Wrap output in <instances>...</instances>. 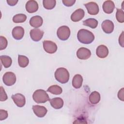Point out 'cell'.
Instances as JSON below:
<instances>
[{"label": "cell", "mask_w": 124, "mask_h": 124, "mask_svg": "<svg viewBox=\"0 0 124 124\" xmlns=\"http://www.w3.org/2000/svg\"><path fill=\"white\" fill-rule=\"evenodd\" d=\"M57 35L60 40L62 41L66 40L70 35V30L66 26H61L57 30Z\"/></svg>", "instance_id": "277c9868"}, {"label": "cell", "mask_w": 124, "mask_h": 124, "mask_svg": "<svg viewBox=\"0 0 124 124\" xmlns=\"http://www.w3.org/2000/svg\"><path fill=\"white\" fill-rule=\"evenodd\" d=\"M51 106L55 109H60L63 106V101L60 97H55L49 100Z\"/></svg>", "instance_id": "d6986e66"}, {"label": "cell", "mask_w": 124, "mask_h": 124, "mask_svg": "<svg viewBox=\"0 0 124 124\" xmlns=\"http://www.w3.org/2000/svg\"><path fill=\"white\" fill-rule=\"evenodd\" d=\"M47 91L52 94L59 95L62 93V90L60 86L57 85H53L50 86L47 90Z\"/></svg>", "instance_id": "cb8c5ba5"}, {"label": "cell", "mask_w": 124, "mask_h": 124, "mask_svg": "<svg viewBox=\"0 0 124 124\" xmlns=\"http://www.w3.org/2000/svg\"><path fill=\"white\" fill-rule=\"evenodd\" d=\"M96 55L100 58H105L108 54V47L103 45L99 46L96 50Z\"/></svg>", "instance_id": "5bb4252c"}, {"label": "cell", "mask_w": 124, "mask_h": 124, "mask_svg": "<svg viewBox=\"0 0 124 124\" xmlns=\"http://www.w3.org/2000/svg\"><path fill=\"white\" fill-rule=\"evenodd\" d=\"M1 63L5 68L9 67L12 63V60L11 57L6 55H2L0 57Z\"/></svg>", "instance_id": "603a6c76"}, {"label": "cell", "mask_w": 124, "mask_h": 124, "mask_svg": "<svg viewBox=\"0 0 124 124\" xmlns=\"http://www.w3.org/2000/svg\"><path fill=\"white\" fill-rule=\"evenodd\" d=\"M123 34H124V32L123 31L122 34H121V35L119 37V44L122 46L124 47V37H123Z\"/></svg>", "instance_id": "836d02e7"}, {"label": "cell", "mask_w": 124, "mask_h": 124, "mask_svg": "<svg viewBox=\"0 0 124 124\" xmlns=\"http://www.w3.org/2000/svg\"><path fill=\"white\" fill-rule=\"evenodd\" d=\"M30 34L32 40L37 42L40 41L43 37L44 31L39 29H33L31 30Z\"/></svg>", "instance_id": "30bf717a"}, {"label": "cell", "mask_w": 124, "mask_h": 124, "mask_svg": "<svg viewBox=\"0 0 124 124\" xmlns=\"http://www.w3.org/2000/svg\"><path fill=\"white\" fill-rule=\"evenodd\" d=\"M84 5L88 11V13L90 15H96L98 13L99 9L98 4L96 3L91 1L85 4Z\"/></svg>", "instance_id": "52a82bcc"}, {"label": "cell", "mask_w": 124, "mask_h": 124, "mask_svg": "<svg viewBox=\"0 0 124 124\" xmlns=\"http://www.w3.org/2000/svg\"><path fill=\"white\" fill-rule=\"evenodd\" d=\"M3 83L7 86H10L14 85L16 81V76L12 72H6L2 78Z\"/></svg>", "instance_id": "5b68a950"}, {"label": "cell", "mask_w": 124, "mask_h": 124, "mask_svg": "<svg viewBox=\"0 0 124 124\" xmlns=\"http://www.w3.org/2000/svg\"><path fill=\"white\" fill-rule=\"evenodd\" d=\"M124 88H122L118 92V98L121 100L122 101H124Z\"/></svg>", "instance_id": "d6a6232c"}, {"label": "cell", "mask_w": 124, "mask_h": 124, "mask_svg": "<svg viewBox=\"0 0 124 124\" xmlns=\"http://www.w3.org/2000/svg\"><path fill=\"white\" fill-rule=\"evenodd\" d=\"M27 19V16L23 14H18L14 16L13 18V21L14 22L18 23H23L26 21Z\"/></svg>", "instance_id": "484cf974"}, {"label": "cell", "mask_w": 124, "mask_h": 124, "mask_svg": "<svg viewBox=\"0 0 124 124\" xmlns=\"http://www.w3.org/2000/svg\"><path fill=\"white\" fill-rule=\"evenodd\" d=\"M32 98L37 103H44L49 100L48 94L42 89L36 90L32 95Z\"/></svg>", "instance_id": "3957f363"}, {"label": "cell", "mask_w": 124, "mask_h": 124, "mask_svg": "<svg viewBox=\"0 0 124 124\" xmlns=\"http://www.w3.org/2000/svg\"><path fill=\"white\" fill-rule=\"evenodd\" d=\"M56 3L55 0H44L43 1L44 7L48 10L53 9L56 5Z\"/></svg>", "instance_id": "4316f807"}, {"label": "cell", "mask_w": 124, "mask_h": 124, "mask_svg": "<svg viewBox=\"0 0 124 124\" xmlns=\"http://www.w3.org/2000/svg\"><path fill=\"white\" fill-rule=\"evenodd\" d=\"M12 98L14 103L18 107H23L26 103V99L22 94L16 93L12 96Z\"/></svg>", "instance_id": "9c48e42d"}, {"label": "cell", "mask_w": 124, "mask_h": 124, "mask_svg": "<svg viewBox=\"0 0 124 124\" xmlns=\"http://www.w3.org/2000/svg\"><path fill=\"white\" fill-rule=\"evenodd\" d=\"M63 4L66 6H71L74 4L76 2L75 0H62Z\"/></svg>", "instance_id": "1f68e13d"}, {"label": "cell", "mask_w": 124, "mask_h": 124, "mask_svg": "<svg viewBox=\"0 0 124 124\" xmlns=\"http://www.w3.org/2000/svg\"><path fill=\"white\" fill-rule=\"evenodd\" d=\"M90 103L92 104H96L100 100V93L96 91H93L91 93L89 97Z\"/></svg>", "instance_id": "44dd1931"}, {"label": "cell", "mask_w": 124, "mask_h": 124, "mask_svg": "<svg viewBox=\"0 0 124 124\" xmlns=\"http://www.w3.org/2000/svg\"><path fill=\"white\" fill-rule=\"evenodd\" d=\"M26 9L29 13H33L38 9V4L35 0H29L26 4Z\"/></svg>", "instance_id": "9a60e30c"}, {"label": "cell", "mask_w": 124, "mask_h": 124, "mask_svg": "<svg viewBox=\"0 0 124 124\" xmlns=\"http://www.w3.org/2000/svg\"><path fill=\"white\" fill-rule=\"evenodd\" d=\"M78 58L81 60H87L91 56V51L85 47L79 48L77 52Z\"/></svg>", "instance_id": "ba28073f"}, {"label": "cell", "mask_w": 124, "mask_h": 124, "mask_svg": "<svg viewBox=\"0 0 124 124\" xmlns=\"http://www.w3.org/2000/svg\"><path fill=\"white\" fill-rule=\"evenodd\" d=\"M84 14V11L82 9H78L71 15V19L74 22L79 21L83 18Z\"/></svg>", "instance_id": "2e32d148"}, {"label": "cell", "mask_w": 124, "mask_h": 124, "mask_svg": "<svg viewBox=\"0 0 124 124\" xmlns=\"http://www.w3.org/2000/svg\"><path fill=\"white\" fill-rule=\"evenodd\" d=\"M0 101H4L7 99V95L4 89L2 86H0Z\"/></svg>", "instance_id": "f546056e"}, {"label": "cell", "mask_w": 124, "mask_h": 124, "mask_svg": "<svg viewBox=\"0 0 124 124\" xmlns=\"http://www.w3.org/2000/svg\"><path fill=\"white\" fill-rule=\"evenodd\" d=\"M24 35V29L21 26L15 27L12 31L13 37L16 40L21 39Z\"/></svg>", "instance_id": "4fadbf2b"}, {"label": "cell", "mask_w": 124, "mask_h": 124, "mask_svg": "<svg viewBox=\"0 0 124 124\" xmlns=\"http://www.w3.org/2000/svg\"><path fill=\"white\" fill-rule=\"evenodd\" d=\"M102 30L106 33H111L114 30V24L109 20H104L101 25Z\"/></svg>", "instance_id": "7c38bea8"}, {"label": "cell", "mask_w": 124, "mask_h": 124, "mask_svg": "<svg viewBox=\"0 0 124 124\" xmlns=\"http://www.w3.org/2000/svg\"><path fill=\"white\" fill-rule=\"evenodd\" d=\"M124 12L122 9H117V12L116 13V17L117 21L120 23H123L124 22Z\"/></svg>", "instance_id": "83f0119b"}, {"label": "cell", "mask_w": 124, "mask_h": 124, "mask_svg": "<svg viewBox=\"0 0 124 124\" xmlns=\"http://www.w3.org/2000/svg\"><path fill=\"white\" fill-rule=\"evenodd\" d=\"M18 62L20 67L24 68L28 65L29 60L26 56L19 55L18 56Z\"/></svg>", "instance_id": "d4e9b609"}, {"label": "cell", "mask_w": 124, "mask_h": 124, "mask_svg": "<svg viewBox=\"0 0 124 124\" xmlns=\"http://www.w3.org/2000/svg\"><path fill=\"white\" fill-rule=\"evenodd\" d=\"M43 47L46 52L50 54L55 53L57 50V45L51 41L45 40L43 42Z\"/></svg>", "instance_id": "8992f818"}, {"label": "cell", "mask_w": 124, "mask_h": 124, "mask_svg": "<svg viewBox=\"0 0 124 124\" xmlns=\"http://www.w3.org/2000/svg\"><path fill=\"white\" fill-rule=\"evenodd\" d=\"M77 38L80 43L84 44H91L94 40L93 34L90 31L84 29L79 30L78 32Z\"/></svg>", "instance_id": "6da1fadb"}, {"label": "cell", "mask_w": 124, "mask_h": 124, "mask_svg": "<svg viewBox=\"0 0 124 124\" xmlns=\"http://www.w3.org/2000/svg\"><path fill=\"white\" fill-rule=\"evenodd\" d=\"M102 8L105 13L109 14L113 12L115 8V4L111 0H106L103 3Z\"/></svg>", "instance_id": "ac0fdd59"}, {"label": "cell", "mask_w": 124, "mask_h": 124, "mask_svg": "<svg viewBox=\"0 0 124 124\" xmlns=\"http://www.w3.org/2000/svg\"><path fill=\"white\" fill-rule=\"evenodd\" d=\"M83 78L79 74L76 75L72 79V85L76 89L80 88L82 84Z\"/></svg>", "instance_id": "ffe728a7"}, {"label": "cell", "mask_w": 124, "mask_h": 124, "mask_svg": "<svg viewBox=\"0 0 124 124\" xmlns=\"http://www.w3.org/2000/svg\"><path fill=\"white\" fill-rule=\"evenodd\" d=\"M98 21L94 18H88L83 21V24L84 26H88L92 29H95L98 26Z\"/></svg>", "instance_id": "7402d4cb"}, {"label": "cell", "mask_w": 124, "mask_h": 124, "mask_svg": "<svg viewBox=\"0 0 124 124\" xmlns=\"http://www.w3.org/2000/svg\"><path fill=\"white\" fill-rule=\"evenodd\" d=\"M30 25L35 28H37L41 27L43 22L42 18L39 16H35L31 17L30 20Z\"/></svg>", "instance_id": "e0dca14e"}, {"label": "cell", "mask_w": 124, "mask_h": 124, "mask_svg": "<svg viewBox=\"0 0 124 124\" xmlns=\"http://www.w3.org/2000/svg\"><path fill=\"white\" fill-rule=\"evenodd\" d=\"M8 112L6 110H3V109H0V121L5 120L8 117Z\"/></svg>", "instance_id": "4dcf8cb0"}, {"label": "cell", "mask_w": 124, "mask_h": 124, "mask_svg": "<svg viewBox=\"0 0 124 124\" xmlns=\"http://www.w3.org/2000/svg\"><path fill=\"white\" fill-rule=\"evenodd\" d=\"M18 1L17 0H7V3L10 6L15 5L18 2Z\"/></svg>", "instance_id": "e575fe53"}, {"label": "cell", "mask_w": 124, "mask_h": 124, "mask_svg": "<svg viewBox=\"0 0 124 124\" xmlns=\"http://www.w3.org/2000/svg\"><path fill=\"white\" fill-rule=\"evenodd\" d=\"M0 50H2L6 48V47H7V46L8 42H7V40L6 39V38L2 36H0Z\"/></svg>", "instance_id": "f1b7e54d"}, {"label": "cell", "mask_w": 124, "mask_h": 124, "mask_svg": "<svg viewBox=\"0 0 124 124\" xmlns=\"http://www.w3.org/2000/svg\"><path fill=\"white\" fill-rule=\"evenodd\" d=\"M56 79L59 82L64 84L67 82L69 79V73L68 70L63 67H60L56 70L55 72Z\"/></svg>", "instance_id": "7a4b0ae2"}, {"label": "cell", "mask_w": 124, "mask_h": 124, "mask_svg": "<svg viewBox=\"0 0 124 124\" xmlns=\"http://www.w3.org/2000/svg\"><path fill=\"white\" fill-rule=\"evenodd\" d=\"M32 110L34 113L38 117H44L47 112V109L44 106L34 105L32 106Z\"/></svg>", "instance_id": "8fae6325"}]
</instances>
